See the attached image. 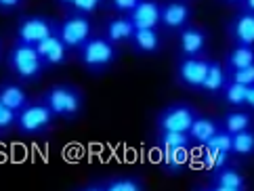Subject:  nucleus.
Listing matches in <instances>:
<instances>
[{
  "label": "nucleus",
  "mask_w": 254,
  "mask_h": 191,
  "mask_svg": "<svg viewBox=\"0 0 254 191\" xmlns=\"http://www.w3.org/2000/svg\"><path fill=\"white\" fill-rule=\"evenodd\" d=\"M40 101L51 109L55 120H63V122H74L84 112L82 90L74 84H69V82H61V84L49 86L40 95Z\"/></svg>",
  "instance_id": "nucleus-1"
},
{
  "label": "nucleus",
  "mask_w": 254,
  "mask_h": 191,
  "mask_svg": "<svg viewBox=\"0 0 254 191\" xmlns=\"http://www.w3.org/2000/svg\"><path fill=\"white\" fill-rule=\"evenodd\" d=\"M74 55H76L78 63L88 74L97 76V74H103V71L112 69L116 65L118 57H120V51H118L116 44H112L103 34H95V36H90Z\"/></svg>",
  "instance_id": "nucleus-2"
},
{
  "label": "nucleus",
  "mask_w": 254,
  "mask_h": 191,
  "mask_svg": "<svg viewBox=\"0 0 254 191\" xmlns=\"http://www.w3.org/2000/svg\"><path fill=\"white\" fill-rule=\"evenodd\" d=\"M6 65L15 74V78L19 82H23V84L38 82L49 71L47 63L42 61V57L38 55V51H36V47L17 42V40L11 44V49H8Z\"/></svg>",
  "instance_id": "nucleus-3"
},
{
  "label": "nucleus",
  "mask_w": 254,
  "mask_h": 191,
  "mask_svg": "<svg viewBox=\"0 0 254 191\" xmlns=\"http://www.w3.org/2000/svg\"><path fill=\"white\" fill-rule=\"evenodd\" d=\"M193 189H199V191H248L250 181L240 166L225 162L221 166L212 168L204 181H199L197 185H193Z\"/></svg>",
  "instance_id": "nucleus-4"
},
{
  "label": "nucleus",
  "mask_w": 254,
  "mask_h": 191,
  "mask_svg": "<svg viewBox=\"0 0 254 191\" xmlns=\"http://www.w3.org/2000/svg\"><path fill=\"white\" fill-rule=\"evenodd\" d=\"M57 36L67 47L69 53H76L90 36H95L93 17L80 15V13H67L61 21H57Z\"/></svg>",
  "instance_id": "nucleus-5"
},
{
  "label": "nucleus",
  "mask_w": 254,
  "mask_h": 191,
  "mask_svg": "<svg viewBox=\"0 0 254 191\" xmlns=\"http://www.w3.org/2000/svg\"><path fill=\"white\" fill-rule=\"evenodd\" d=\"M53 124H55V116L38 99V101H30L21 112H17L15 128L23 136H40L44 132H49L53 128Z\"/></svg>",
  "instance_id": "nucleus-6"
},
{
  "label": "nucleus",
  "mask_w": 254,
  "mask_h": 191,
  "mask_svg": "<svg viewBox=\"0 0 254 191\" xmlns=\"http://www.w3.org/2000/svg\"><path fill=\"white\" fill-rule=\"evenodd\" d=\"M53 34H57V21L49 15H25L17 21L15 27V40L32 44V47H36Z\"/></svg>",
  "instance_id": "nucleus-7"
},
{
  "label": "nucleus",
  "mask_w": 254,
  "mask_h": 191,
  "mask_svg": "<svg viewBox=\"0 0 254 191\" xmlns=\"http://www.w3.org/2000/svg\"><path fill=\"white\" fill-rule=\"evenodd\" d=\"M197 114L199 112L191 103H185V101L170 103L166 107H162L160 112L156 114V130L187 132Z\"/></svg>",
  "instance_id": "nucleus-8"
},
{
  "label": "nucleus",
  "mask_w": 254,
  "mask_h": 191,
  "mask_svg": "<svg viewBox=\"0 0 254 191\" xmlns=\"http://www.w3.org/2000/svg\"><path fill=\"white\" fill-rule=\"evenodd\" d=\"M195 8L189 0H162L160 4V30L179 32L193 21Z\"/></svg>",
  "instance_id": "nucleus-9"
},
{
  "label": "nucleus",
  "mask_w": 254,
  "mask_h": 191,
  "mask_svg": "<svg viewBox=\"0 0 254 191\" xmlns=\"http://www.w3.org/2000/svg\"><path fill=\"white\" fill-rule=\"evenodd\" d=\"M179 36V57H206L210 49V34L202 25H195L193 21L181 27Z\"/></svg>",
  "instance_id": "nucleus-10"
},
{
  "label": "nucleus",
  "mask_w": 254,
  "mask_h": 191,
  "mask_svg": "<svg viewBox=\"0 0 254 191\" xmlns=\"http://www.w3.org/2000/svg\"><path fill=\"white\" fill-rule=\"evenodd\" d=\"M208 57H179L175 65V78L183 88L199 93L202 80L206 76Z\"/></svg>",
  "instance_id": "nucleus-11"
},
{
  "label": "nucleus",
  "mask_w": 254,
  "mask_h": 191,
  "mask_svg": "<svg viewBox=\"0 0 254 191\" xmlns=\"http://www.w3.org/2000/svg\"><path fill=\"white\" fill-rule=\"evenodd\" d=\"M199 158H202V166L206 170H212L221 164L229 162L231 158V143H229V132L219 130L212 134L206 143L199 145Z\"/></svg>",
  "instance_id": "nucleus-12"
},
{
  "label": "nucleus",
  "mask_w": 254,
  "mask_h": 191,
  "mask_svg": "<svg viewBox=\"0 0 254 191\" xmlns=\"http://www.w3.org/2000/svg\"><path fill=\"white\" fill-rule=\"evenodd\" d=\"M128 47L134 55H141V57H156L164 49V36L160 27H141L132 32Z\"/></svg>",
  "instance_id": "nucleus-13"
},
{
  "label": "nucleus",
  "mask_w": 254,
  "mask_h": 191,
  "mask_svg": "<svg viewBox=\"0 0 254 191\" xmlns=\"http://www.w3.org/2000/svg\"><path fill=\"white\" fill-rule=\"evenodd\" d=\"M82 191H147V183L139 175H114L105 179L90 181L80 187Z\"/></svg>",
  "instance_id": "nucleus-14"
},
{
  "label": "nucleus",
  "mask_w": 254,
  "mask_h": 191,
  "mask_svg": "<svg viewBox=\"0 0 254 191\" xmlns=\"http://www.w3.org/2000/svg\"><path fill=\"white\" fill-rule=\"evenodd\" d=\"M225 32L229 36L231 44L254 47V13L238 11L225 23Z\"/></svg>",
  "instance_id": "nucleus-15"
},
{
  "label": "nucleus",
  "mask_w": 254,
  "mask_h": 191,
  "mask_svg": "<svg viewBox=\"0 0 254 191\" xmlns=\"http://www.w3.org/2000/svg\"><path fill=\"white\" fill-rule=\"evenodd\" d=\"M219 101L231 109H254V84L244 86L235 82H225L221 93L216 95Z\"/></svg>",
  "instance_id": "nucleus-16"
},
{
  "label": "nucleus",
  "mask_w": 254,
  "mask_h": 191,
  "mask_svg": "<svg viewBox=\"0 0 254 191\" xmlns=\"http://www.w3.org/2000/svg\"><path fill=\"white\" fill-rule=\"evenodd\" d=\"M36 51H38V55L42 57V61L47 63V67L53 69V67H63L69 63V51L67 47L61 42V38L57 34L49 36V38H44L42 42L36 44Z\"/></svg>",
  "instance_id": "nucleus-17"
},
{
  "label": "nucleus",
  "mask_w": 254,
  "mask_h": 191,
  "mask_svg": "<svg viewBox=\"0 0 254 191\" xmlns=\"http://www.w3.org/2000/svg\"><path fill=\"white\" fill-rule=\"evenodd\" d=\"M0 101L17 114L30 103V95H28V90H25L23 82L4 78V80H0Z\"/></svg>",
  "instance_id": "nucleus-18"
},
{
  "label": "nucleus",
  "mask_w": 254,
  "mask_h": 191,
  "mask_svg": "<svg viewBox=\"0 0 254 191\" xmlns=\"http://www.w3.org/2000/svg\"><path fill=\"white\" fill-rule=\"evenodd\" d=\"M160 4H162V0H141L132 8V13L126 17L134 25V30H141V27H160Z\"/></svg>",
  "instance_id": "nucleus-19"
},
{
  "label": "nucleus",
  "mask_w": 254,
  "mask_h": 191,
  "mask_svg": "<svg viewBox=\"0 0 254 191\" xmlns=\"http://www.w3.org/2000/svg\"><path fill=\"white\" fill-rule=\"evenodd\" d=\"M132 32H134V25L130 23V19L126 15H116L112 19H107L103 25V36L112 44H116V47L128 44Z\"/></svg>",
  "instance_id": "nucleus-20"
},
{
  "label": "nucleus",
  "mask_w": 254,
  "mask_h": 191,
  "mask_svg": "<svg viewBox=\"0 0 254 191\" xmlns=\"http://www.w3.org/2000/svg\"><path fill=\"white\" fill-rule=\"evenodd\" d=\"M219 130H221V126H219V120H216V118L197 114L195 120L191 122V126H189L187 136H189V141H191V145H197L199 147V145L206 143L212 134H216Z\"/></svg>",
  "instance_id": "nucleus-21"
},
{
  "label": "nucleus",
  "mask_w": 254,
  "mask_h": 191,
  "mask_svg": "<svg viewBox=\"0 0 254 191\" xmlns=\"http://www.w3.org/2000/svg\"><path fill=\"white\" fill-rule=\"evenodd\" d=\"M227 82L225 78V67L219 59H208V67H206V76L199 86V93L206 97H216L221 93L223 84Z\"/></svg>",
  "instance_id": "nucleus-22"
},
{
  "label": "nucleus",
  "mask_w": 254,
  "mask_h": 191,
  "mask_svg": "<svg viewBox=\"0 0 254 191\" xmlns=\"http://www.w3.org/2000/svg\"><path fill=\"white\" fill-rule=\"evenodd\" d=\"M219 126L225 132H240V130H248L254 126V118L250 109H229L219 118Z\"/></svg>",
  "instance_id": "nucleus-23"
},
{
  "label": "nucleus",
  "mask_w": 254,
  "mask_h": 191,
  "mask_svg": "<svg viewBox=\"0 0 254 191\" xmlns=\"http://www.w3.org/2000/svg\"><path fill=\"white\" fill-rule=\"evenodd\" d=\"M225 69H240V67H254V47L244 44H231L225 59L221 61Z\"/></svg>",
  "instance_id": "nucleus-24"
},
{
  "label": "nucleus",
  "mask_w": 254,
  "mask_h": 191,
  "mask_svg": "<svg viewBox=\"0 0 254 191\" xmlns=\"http://www.w3.org/2000/svg\"><path fill=\"white\" fill-rule=\"evenodd\" d=\"M189 151L191 147H177L162 151V166L166 175H181L189 164Z\"/></svg>",
  "instance_id": "nucleus-25"
},
{
  "label": "nucleus",
  "mask_w": 254,
  "mask_h": 191,
  "mask_svg": "<svg viewBox=\"0 0 254 191\" xmlns=\"http://www.w3.org/2000/svg\"><path fill=\"white\" fill-rule=\"evenodd\" d=\"M229 143H231V156L238 158H252L254 153V130H240L229 134Z\"/></svg>",
  "instance_id": "nucleus-26"
},
{
  "label": "nucleus",
  "mask_w": 254,
  "mask_h": 191,
  "mask_svg": "<svg viewBox=\"0 0 254 191\" xmlns=\"http://www.w3.org/2000/svg\"><path fill=\"white\" fill-rule=\"evenodd\" d=\"M153 143L160 151L164 149H177V147H193L189 141L187 132H172V130H156Z\"/></svg>",
  "instance_id": "nucleus-27"
},
{
  "label": "nucleus",
  "mask_w": 254,
  "mask_h": 191,
  "mask_svg": "<svg viewBox=\"0 0 254 191\" xmlns=\"http://www.w3.org/2000/svg\"><path fill=\"white\" fill-rule=\"evenodd\" d=\"M107 0H71L69 6L65 8V13H80L93 17L97 11H101Z\"/></svg>",
  "instance_id": "nucleus-28"
},
{
  "label": "nucleus",
  "mask_w": 254,
  "mask_h": 191,
  "mask_svg": "<svg viewBox=\"0 0 254 191\" xmlns=\"http://www.w3.org/2000/svg\"><path fill=\"white\" fill-rule=\"evenodd\" d=\"M227 82H235V84L250 86L254 84V67H240V69H225Z\"/></svg>",
  "instance_id": "nucleus-29"
},
{
  "label": "nucleus",
  "mask_w": 254,
  "mask_h": 191,
  "mask_svg": "<svg viewBox=\"0 0 254 191\" xmlns=\"http://www.w3.org/2000/svg\"><path fill=\"white\" fill-rule=\"evenodd\" d=\"M15 122H17V114L11 107H6L2 101H0V134H4L11 128H15Z\"/></svg>",
  "instance_id": "nucleus-30"
},
{
  "label": "nucleus",
  "mask_w": 254,
  "mask_h": 191,
  "mask_svg": "<svg viewBox=\"0 0 254 191\" xmlns=\"http://www.w3.org/2000/svg\"><path fill=\"white\" fill-rule=\"evenodd\" d=\"M141 0H107L105 6H110L116 15H130L132 8L137 6Z\"/></svg>",
  "instance_id": "nucleus-31"
},
{
  "label": "nucleus",
  "mask_w": 254,
  "mask_h": 191,
  "mask_svg": "<svg viewBox=\"0 0 254 191\" xmlns=\"http://www.w3.org/2000/svg\"><path fill=\"white\" fill-rule=\"evenodd\" d=\"M25 0H0V13H17Z\"/></svg>",
  "instance_id": "nucleus-32"
},
{
  "label": "nucleus",
  "mask_w": 254,
  "mask_h": 191,
  "mask_svg": "<svg viewBox=\"0 0 254 191\" xmlns=\"http://www.w3.org/2000/svg\"><path fill=\"white\" fill-rule=\"evenodd\" d=\"M238 11H248V13H254V0H242Z\"/></svg>",
  "instance_id": "nucleus-33"
},
{
  "label": "nucleus",
  "mask_w": 254,
  "mask_h": 191,
  "mask_svg": "<svg viewBox=\"0 0 254 191\" xmlns=\"http://www.w3.org/2000/svg\"><path fill=\"white\" fill-rule=\"evenodd\" d=\"M223 4H227V6H233V8H240V2L242 0H221Z\"/></svg>",
  "instance_id": "nucleus-34"
},
{
  "label": "nucleus",
  "mask_w": 254,
  "mask_h": 191,
  "mask_svg": "<svg viewBox=\"0 0 254 191\" xmlns=\"http://www.w3.org/2000/svg\"><path fill=\"white\" fill-rule=\"evenodd\" d=\"M55 2H57L59 6H63V8H67V6H69V2H71V0H55Z\"/></svg>",
  "instance_id": "nucleus-35"
},
{
  "label": "nucleus",
  "mask_w": 254,
  "mask_h": 191,
  "mask_svg": "<svg viewBox=\"0 0 254 191\" xmlns=\"http://www.w3.org/2000/svg\"><path fill=\"white\" fill-rule=\"evenodd\" d=\"M0 57H2V40H0Z\"/></svg>",
  "instance_id": "nucleus-36"
}]
</instances>
